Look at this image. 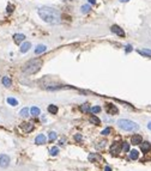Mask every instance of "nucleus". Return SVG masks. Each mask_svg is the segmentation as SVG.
Here are the masks:
<instances>
[{"label":"nucleus","mask_w":151,"mask_h":171,"mask_svg":"<svg viewBox=\"0 0 151 171\" xmlns=\"http://www.w3.org/2000/svg\"><path fill=\"white\" fill-rule=\"evenodd\" d=\"M100 159H101V157L95 154V153H90L89 154V160L90 162H96V160H100Z\"/></svg>","instance_id":"nucleus-19"},{"label":"nucleus","mask_w":151,"mask_h":171,"mask_svg":"<svg viewBox=\"0 0 151 171\" xmlns=\"http://www.w3.org/2000/svg\"><path fill=\"white\" fill-rule=\"evenodd\" d=\"M7 103H9L10 105H12V107L18 105V100L15 99V98H12V97H9V98H7Z\"/></svg>","instance_id":"nucleus-22"},{"label":"nucleus","mask_w":151,"mask_h":171,"mask_svg":"<svg viewBox=\"0 0 151 171\" xmlns=\"http://www.w3.org/2000/svg\"><path fill=\"white\" fill-rule=\"evenodd\" d=\"M30 113H31V115H34V116H38V115L41 114L40 108H37V107H32V108L30 109Z\"/></svg>","instance_id":"nucleus-20"},{"label":"nucleus","mask_w":151,"mask_h":171,"mask_svg":"<svg viewBox=\"0 0 151 171\" xmlns=\"http://www.w3.org/2000/svg\"><path fill=\"white\" fill-rule=\"evenodd\" d=\"M131 50H132V47H131V45H127V47H126V53H130Z\"/></svg>","instance_id":"nucleus-33"},{"label":"nucleus","mask_w":151,"mask_h":171,"mask_svg":"<svg viewBox=\"0 0 151 171\" xmlns=\"http://www.w3.org/2000/svg\"><path fill=\"white\" fill-rule=\"evenodd\" d=\"M121 148L123 150V152H130V144H127V142H122V145H121Z\"/></svg>","instance_id":"nucleus-26"},{"label":"nucleus","mask_w":151,"mask_h":171,"mask_svg":"<svg viewBox=\"0 0 151 171\" xmlns=\"http://www.w3.org/2000/svg\"><path fill=\"white\" fill-rule=\"evenodd\" d=\"M48 111H49L50 114L55 115V114L58 113V107H57V105H53V104H50V105L48 107Z\"/></svg>","instance_id":"nucleus-21"},{"label":"nucleus","mask_w":151,"mask_h":171,"mask_svg":"<svg viewBox=\"0 0 151 171\" xmlns=\"http://www.w3.org/2000/svg\"><path fill=\"white\" fill-rule=\"evenodd\" d=\"M80 110H82L83 113H88V111H90V108H89L88 104H83V105L80 107Z\"/></svg>","instance_id":"nucleus-30"},{"label":"nucleus","mask_w":151,"mask_h":171,"mask_svg":"<svg viewBox=\"0 0 151 171\" xmlns=\"http://www.w3.org/2000/svg\"><path fill=\"white\" fill-rule=\"evenodd\" d=\"M82 139H83V136L80 134H76L75 135V140L76 141H82Z\"/></svg>","instance_id":"nucleus-31"},{"label":"nucleus","mask_w":151,"mask_h":171,"mask_svg":"<svg viewBox=\"0 0 151 171\" xmlns=\"http://www.w3.org/2000/svg\"><path fill=\"white\" fill-rule=\"evenodd\" d=\"M138 53L143 56H148V57H151V49H148V48H144V49H138L137 50Z\"/></svg>","instance_id":"nucleus-14"},{"label":"nucleus","mask_w":151,"mask_h":171,"mask_svg":"<svg viewBox=\"0 0 151 171\" xmlns=\"http://www.w3.org/2000/svg\"><path fill=\"white\" fill-rule=\"evenodd\" d=\"M140 150H142L143 153H148L149 151H151V144L149 141H144L140 145Z\"/></svg>","instance_id":"nucleus-8"},{"label":"nucleus","mask_w":151,"mask_h":171,"mask_svg":"<svg viewBox=\"0 0 151 171\" xmlns=\"http://www.w3.org/2000/svg\"><path fill=\"white\" fill-rule=\"evenodd\" d=\"M90 111H91L92 114H98V113L101 111V108H100V107H92V108L90 109Z\"/></svg>","instance_id":"nucleus-29"},{"label":"nucleus","mask_w":151,"mask_h":171,"mask_svg":"<svg viewBox=\"0 0 151 171\" xmlns=\"http://www.w3.org/2000/svg\"><path fill=\"white\" fill-rule=\"evenodd\" d=\"M46 50H47V45L38 44L37 47H36V49H35V54L38 55V54H41V53H45Z\"/></svg>","instance_id":"nucleus-13"},{"label":"nucleus","mask_w":151,"mask_h":171,"mask_svg":"<svg viewBox=\"0 0 151 171\" xmlns=\"http://www.w3.org/2000/svg\"><path fill=\"white\" fill-rule=\"evenodd\" d=\"M20 128H22L25 133H29V132H31V130L34 129V126H32L31 123H29V122H23V123L20 125Z\"/></svg>","instance_id":"nucleus-7"},{"label":"nucleus","mask_w":151,"mask_h":171,"mask_svg":"<svg viewBox=\"0 0 151 171\" xmlns=\"http://www.w3.org/2000/svg\"><path fill=\"white\" fill-rule=\"evenodd\" d=\"M57 138H58L57 132H50V133H49V141H54Z\"/></svg>","instance_id":"nucleus-25"},{"label":"nucleus","mask_w":151,"mask_h":171,"mask_svg":"<svg viewBox=\"0 0 151 171\" xmlns=\"http://www.w3.org/2000/svg\"><path fill=\"white\" fill-rule=\"evenodd\" d=\"M46 135L45 134H38L37 136H36V139H35V142L37 145H43V144H46Z\"/></svg>","instance_id":"nucleus-11"},{"label":"nucleus","mask_w":151,"mask_h":171,"mask_svg":"<svg viewBox=\"0 0 151 171\" xmlns=\"http://www.w3.org/2000/svg\"><path fill=\"white\" fill-rule=\"evenodd\" d=\"M120 148H121L120 145L118 144V142H115V144L110 147V153H112L113 156H118V154L120 153Z\"/></svg>","instance_id":"nucleus-10"},{"label":"nucleus","mask_w":151,"mask_h":171,"mask_svg":"<svg viewBox=\"0 0 151 171\" xmlns=\"http://www.w3.org/2000/svg\"><path fill=\"white\" fill-rule=\"evenodd\" d=\"M120 2H127V1H130V0H119Z\"/></svg>","instance_id":"nucleus-37"},{"label":"nucleus","mask_w":151,"mask_h":171,"mask_svg":"<svg viewBox=\"0 0 151 171\" xmlns=\"http://www.w3.org/2000/svg\"><path fill=\"white\" fill-rule=\"evenodd\" d=\"M148 128H149V129L151 130V122H149V123H148Z\"/></svg>","instance_id":"nucleus-36"},{"label":"nucleus","mask_w":151,"mask_h":171,"mask_svg":"<svg viewBox=\"0 0 151 171\" xmlns=\"http://www.w3.org/2000/svg\"><path fill=\"white\" fill-rule=\"evenodd\" d=\"M88 1H89L90 4H95V2H96V0H88Z\"/></svg>","instance_id":"nucleus-35"},{"label":"nucleus","mask_w":151,"mask_h":171,"mask_svg":"<svg viewBox=\"0 0 151 171\" xmlns=\"http://www.w3.org/2000/svg\"><path fill=\"white\" fill-rule=\"evenodd\" d=\"M19 115H20V116H23V117H27L29 115V109L28 108H23L22 110H20Z\"/></svg>","instance_id":"nucleus-24"},{"label":"nucleus","mask_w":151,"mask_h":171,"mask_svg":"<svg viewBox=\"0 0 151 171\" xmlns=\"http://www.w3.org/2000/svg\"><path fill=\"white\" fill-rule=\"evenodd\" d=\"M2 84H4V86L10 87V86L12 85V81H11V79H10L9 77H4V78H2Z\"/></svg>","instance_id":"nucleus-18"},{"label":"nucleus","mask_w":151,"mask_h":171,"mask_svg":"<svg viewBox=\"0 0 151 171\" xmlns=\"http://www.w3.org/2000/svg\"><path fill=\"white\" fill-rule=\"evenodd\" d=\"M41 66H42V60H40V59L30 60L23 66V72L25 74H34L40 71Z\"/></svg>","instance_id":"nucleus-2"},{"label":"nucleus","mask_w":151,"mask_h":171,"mask_svg":"<svg viewBox=\"0 0 151 171\" xmlns=\"http://www.w3.org/2000/svg\"><path fill=\"white\" fill-rule=\"evenodd\" d=\"M13 40H15V42L19 44V43H22L24 40H25V35H23V34H16L15 36H13Z\"/></svg>","instance_id":"nucleus-12"},{"label":"nucleus","mask_w":151,"mask_h":171,"mask_svg":"<svg viewBox=\"0 0 151 171\" xmlns=\"http://www.w3.org/2000/svg\"><path fill=\"white\" fill-rule=\"evenodd\" d=\"M106 110H107V113L108 114H110V115H114V114H118V108L114 105V104H110V103H108V104H106Z\"/></svg>","instance_id":"nucleus-5"},{"label":"nucleus","mask_w":151,"mask_h":171,"mask_svg":"<svg viewBox=\"0 0 151 171\" xmlns=\"http://www.w3.org/2000/svg\"><path fill=\"white\" fill-rule=\"evenodd\" d=\"M110 133H112V128H110V127H107L106 129L102 130V133H101V134H102V135H109Z\"/></svg>","instance_id":"nucleus-28"},{"label":"nucleus","mask_w":151,"mask_h":171,"mask_svg":"<svg viewBox=\"0 0 151 171\" xmlns=\"http://www.w3.org/2000/svg\"><path fill=\"white\" fill-rule=\"evenodd\" d=\"M131 142H132L133 145H139V144H142V142H143L142 135L134 134V135L132 136V139H131Z\"/></svg>","instance_id":"nucleus-9"},{"label":"nucleus","mask_w":151,"mask_h":171,"mask_svg":"<svg viewBox=\"0 0 151 171\" xmlns=\"http://www.w3.org/2000/svg\"><path fill=\"white\" fill-rule=\"evenodd\" d=\"M49 152H50L52 156H57L58 153H59V148H58L57 146H54V147H52V148H50V151H49Z\"/></svg>","instance_id":"nucleus-27"},{"label":"nucleus","mask_w":151,"mask_h":171,"mask_svg":"<svg viewBox=\"0 0 151 171\" xmlns=\"http://www.w3.org/2000/svg\"><path fill=\"white\" fill-rule=\"evenodd\" d=\"M89 121L91 122V123H94V125H96V126H98L100 123H101V121H100V118L97 116H95V115H92V116L89 118Z\"/></svg>","instance_id":"nucleus-17"},{"label":"nucleus","mask_w":151,"mask_h":171,"mask_svg":"<svg viewBox=\"0 0 151 171\" xmlns=\"http://www.w3.org/2000/svg\"><path fill=\"white\" fill-rule=\"evenodd\" d=\"M138 157H139V153H138L137 150H133V151L130 152V158H131L132 160H137V159H138Z\"/></svg>","instance_id":"nucleus-16"},{"label":"nucleus","mask_w":151,"mask_h":171,"mask_svg":"<svg viewBox=\"0 0 151 171\" xmlns=\"http://www.w3.org/2000/svg\"><path fill=\"white\" fill-rule=\"evenodd\" d=\"M30 48H31V43L30 42H24L23 44L20 45V52L22 53H27Z\"/></svg>","instance_id":"nucleus-15"},{"label":"nucleus","mask_w":151,"mask_h":171,"mask_svg":"<svg viewBox=\"0 0 151 171\" xmlns=\"http://www.w3.org/2000/svg\"><path fill=\"white\" fill-rule=\"evenodd\" d=\"M13 9H15V7H13L12 5H9V6H7V13H12Z\"/></svg>","instance_id":"nucleus-32"},{"label":"nucleus","mask_w":151,"mask_h":171,"mask_svg":"<svg viewBox=\"0 0 151 171\" xmlns=\"http://www.w3.org/2000/svg\"><path fill=\"white\" fill-rule=\"evenodd\" d=\"M104 171H112V169H110L109 166H106V168H104Z\"/></svg>","instance_id":"nucleus-34"},{"label":"nucleus","mask_w":151,"mask_h":171,"mask_svg":"<svg viewBox=\"0 0 151 171\" xmlns=\"http://www.w3.org/2000/svg\"><path fill=\"white\" fill-rule=\"evenodd\" d=\"M112 31H113L114 34H116V35H119V36H121V37L125 36V32H123V30L120 27H119V25H116V24H114L113 27H112Z\"/></svg>","instance_id":"nucleus-6"},{"label":"nucleus","mask_w":151,"mask_h":171,"mask_svg":"<svg viewBox=\"0 0 151 171\" xmlns=\"http://www.w3.org/2000/svg\"><path fill=\"white\" fill-rule=\"evenodd\" d=\"M116 125H118V127H119L120 129L126 130V132H137V130L139 129L138 123L133 122L131 120H126V118H120V120H118Z\"/></svg>","instance_id":"nucleus-3"},{"label":"nucleus","mask_w":151,"mask_h":171,"mask_svg":"<svg viewBox=\"0 0 151 171\" xmlns=\"http://www.w3.org/2000/svg\"><path fill=\"white\" fill-rule=\"evenodd\" d=\"M90 10H91L90 5H83L80 11H82V13H88V12H90Z\"/></svg>","instance_id":"nucleus-23"},{"label":"nucleus","mask_w":151,"mask_h":171,"mask_svg":"<svg viewBox=\"0 0 151 171\" xmlns=\"http://www.w3.org/2000/svg\"><path fill=\"white\" fill-rule=\"evenodd\" d=\"M38 16L43 22H46L48 24L55 25L61 22V14L57 9L50 7V6H42L38 9Z\"/></svg>","instance_id":"nucleus-1"},{"label":"nucleus","mask_w":151,"mask_h":171,"mask_svg":"<svg viewBox=\"0 0 151 171\" xmlns=\"http://www.w3.org/2000/svg\"><path fill=\"white\" fill-rule=\"evenodd\" d=\"M10 164V157L6 154H0V168H6Z\"/></svg>","instance_id":"nucleus-4"}]
</instances>
